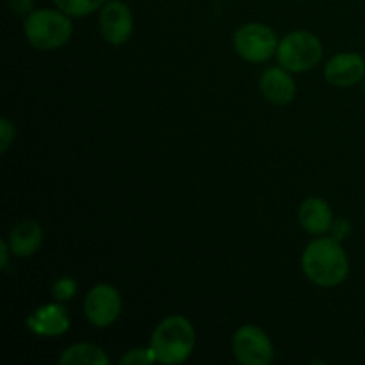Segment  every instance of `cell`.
<instances>
[{"mask_svg":"<svg viewBox=\"0 0 365 365\" xmlns=\"http://www.w3.org/2000/svg\"><path fill=\"white\" fill-rule=\"evenodd\" d=\"M302 266L309 280L321 287H335L348 277L349 262L337 239H317L303 252Z\"/></svg>","mask_w":365,"mask_h":365,"instance_id":"1","label":"cell"},{"mask_svg":"<svg viewBox=\"0 0 365 365\" xmlns=\"http://www.w3.org/2000/svg\"><path fill=\"white\" fill-rule=\"evenodd\" d=\"M195 328L182 316L166 317L152 335L150 348L155 353L157 362L175 365L191 356L195 349Z\"/></svg>","mask_w":365,"mask_h":365,"instance_id":"2","label":"cell"},{"mask_svg":"<svg viewBox=\"0 0 365 365\" xmlns=\"http://www.w3.org/2000/svg\"><path fill=\"white\" fill-rule=\"evenodd\" d=\"M25 36L39 50H53L71 38V21L66 13L53 9L32 11L25 20Z\"/></svg>","mask_w":365,"mask_h":365,"instance_id":"3","label":"cell"},{"mask_svg":"<svg viewBox=\"0 0 365 365\" xmlns=\"http://www.w3.org/2000/svg\"><path fill=\"white\" fill-rule=\"evenodd\" d=\"M323 56V45L317 36L307 31L289 34L278 45L277 57L282 68L287 71H307L316 66Z\"/></svg>","mask_w":365,"mask_h":365,"instance_id":"4","label":"cell"},{"mask_svg":"<svg viewBox=\"0 0 365 365\" xmlns=\"http://www.w3.org/2000/svg\"><path fill=\"white\" fill-rule=\"evenodd\" d=\"M234 46L242 59L250 63H264L278 50V39L266 25L248 24L234 34Z\"/></svg>","mask_w":365,"mask_h":365,"instance_id":"5","label":"cell"},{"mask_svg":"<svg viewBox=\"0 0 365 365\" xmlns=\"http://www.w3.org/2000/svg\"><path fill=\"white\" fill-rule=\"evenodd\" d=\"M234 355L245 365H267L273 360V346L260 328L248 324L235 331Z\"/></svg>","mask_w":365,"mask_h":365,"instance_id":"6","label":"cell"},{"mask_svg":"<svg viewBox=\"0 0 365 365\" xmlns=\"http://www.w3.org/2000/svg\"><path fill=\"white\" fill-rule=\"evenodd\" d=\"M121 312L120 292L110 285H96L84 299V314L98 328L110 327Z\"/></svg>","mask_w":365,"mask_h":365,"instance_id":"7","label":"cell"},{"mask_svg":"<svg viewBox=\"0 0 365 365\" xmlns=\"http://www.w3.org/2000/svg\"><path fill=\"white\" fill-rule=\"evenodd\" d=\"M132 13L123 2H107L100 11V31L110 45H121L132 34Z\"/></svg>","mask_w":365,"mask_h":365,"instance_id":"8","label":"cell"},{"mask_svg":"<svg viewBox=\"0 0 365 365\" xmlns=\"http://www.w3.org/2000/svg\"><path fill=\"white\" fill-rule=\"evenodd\" d=\"M324 77L339 88L355 86L365 77V61L359 53H339L327 63Z\"/></svg>","mask_w":365,"mask_h":365,"instance_id":"9","label":"cell"},{"mask_svg":"<svg viewBox=\"0 0 365 365\" xmlns=\"http://www.w3.org/2000/svg\"><path fill=\"white\" fill-rule=\"evenodd\" d=\"M260 91L277 106H285L296 95V84L285 68H269L260 77Z\"/></svg>","mask_w":365,"mask_h":365,"instance_id":"10","label":"cell"},{"mask_svg":"<svg viewBox=\"0 0 365 365\" xmlns=\"http://www.w3.org/2000/svg\"><path fill=\"white\" fill-rule=\"evenodd\" d=\"M43 242V230L36 221H20L14 225L7 237V245L13 255L31 257L38 252Z\"/></svg>","mask_w":365,"mask_h":365,"instance_id":"11","label":"cell"},{"mask_svg":"<svg viewBox=\"0 0 365 365\" xmlns=\"http://www.w3.org/2000/svg\"><path fill=\"white\" fill-rule=\"evenodd\" d=\"M27 327L38 335H61L70 327V319L64 307L46 305L29 317Z\"/></svg>","mask_w":365,"mask_h":365,"instance_id":"12","label":"cell"},{"mask_svg":"<svg viewBox=\"0 0 365 365\" xmlns=\"http://www.w3.org/2000/svg\"><path fill=\"white\" fill-rule=\"evenodd\" d=\"M299 225L305 228L309 234L321 235L324 232L331 230V210L324 200L321 198H307L298 210Z\"/></svg>","mask_w":365,"mask_h":365,"instance_id":"13","label":"cell"},{"mask_svg":"<svg viewBox=\"0 0 365 365\" xmlns=\"http://www.w3.org/2000/svg\"><path fill=\"white\" fill-rule=\"evenodd\" d=\"M61 365H107L109 359L106 353L93 344H75L61 355Z\"/></svg>","mask_w":365,"mask_h":365,"instance_id":"14","label":"cell"},{"mask_svg":"<svg viewBox=\"0 0 365 365\" xmlns=\"http://www.w3.org/2000/svg\"><path fill=\"white\" fill-rule=\"evenodd\" d=\"M53 2L68 16H86L100 9V6H103L107 0H53Z\"/></svg>","mask_w":365,"mask_h":365,"instance_id":"15","label":"cell"},{"mask_svg":"<svg viewBox=\"0 0 365 365\" xmlns=\"http://www.w3.org/2000/svg\"><path fill=\"white\" fill-rule=\"evenodd\" d=\"M155 353L152 348L148 349H132L127 355L121 356V365H148L155 362Z\"/></svg>","mask_w":365,"mask_h":365,"instance_id":"16","label":"cell"},{"mask_svg":"<svg viewBox=\"0 0 365 365\" xmlns=\"http://www.w3.org/2000/svg\"><path fill=\"white\" fill-rule=\"evenodd\" d=\"M14 135H16L14 125L11 123V120H7V118H2V120H0V152H7L11 143L14 141Z\"/></svg>","mask_w":365,"mask_h":365,"instance_id":"17","label":"cell"},{"mask_svg":"<svg viewBox=\"0 0 365 365\" xmlns=\"http://www.w3.org/2000/svg\"><path fill=\"white\" fill-rule=\"evenodd\" d=\"M75 291H77V285H75V282L70 280V278H61V280L57 282L52 289L53 298L61 299V302L73 298Z\"/></svg>","mask_w":365,"mask_h":365,"instance_id":"18","label":"cell"},{"mask_svg":"<svg viewBox=\"0 0 365 365\" xmlns=\"http://www.w3.org/2000/svg\"><path fill=\"white\" fill-rule=\"evenodd\" d=\"M9 7L16 14H31L34 0H9Z\"/></svg>","mask_w":365,"mask_h":365,"instance_id":"19","label":"cell"},{"mask_svg":"<svg viewBox=\"0 0 365 365\" xmlns=\"http://www.w3.org/2000/svg\"><path fill=\"white\" fill-rule=\"evenodd\" d=\"M331 232H334V239H346L351 232V227H349V221L339 220L335 221V225H331Z\"/></svg>","mask_w":365,"mask_h":365,"instance_id":"20","label":"cell"},{"mask_svg":"<svg viewBox=\"0 0 365 365\" xmlns=\"http://www.w3.org/2000/svg\"><path fill=\"white\" fill-rule=\"evenodd\" d=\"M9 245H7V241H2L0 242V255H2V260H0V267L2 269H6L7 267V259H9Z\"/></svg>","mask_w":365,"mask_h":365,"instance_id":"21","label":"cell"},{"mask_svg":"<svg viewBox=\"0 0 365 365\" xmlns=\"http://www.w3.org/2000/svg\"><path fill=\"white\" fill-rule=\"evenodd\" d=\"M364 93H365V82H364Z\"/></svg>","mask_w":365,"mask_h":365,"instance_id":"22","label":"cell"}]
</instances>
